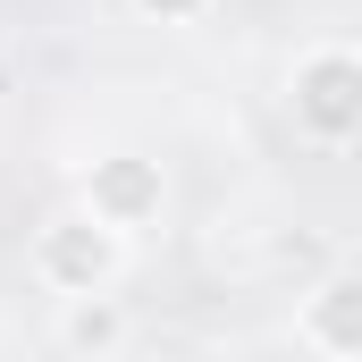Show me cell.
Masks as SVG:
<instances>
[{
  "instance_id": "obj_3",
  "label": "cell",
  "mask_w": 362,
  "mask_h": 362,
  "mask_svg": "<svg viewBox=\"0 0 362 362\" xmlns=\"http://www.w3.org/2000/svg\"><path fill=\"white\" fill-rule=\"evenodd\" d=\"M76 211H93L101 228H118L135 245L169 219V169L144 152H93V160H76Z\"/></svg>"
},
{
  "instance_id": "obj_6",
  "label": "cell",
  "mask_w": 362,
  "mask_h": 362,
  "mask_svg": "<svg viewBox=\"0 0 362 362\" xmlns=\"http://www.w3.org/2000/svg\"><path fill=\"white\" fill-rule=\"evenodd\" d=\"M127 8H135L144 25H202L219 0H127Z\"/></svg>"
},
{
  "instance_id": "obj_5",
  "label": "cell",
  "mask_w": 362,
  "mask_h": 362,
  "mask_svg": "<svg viewBox=\"0 0 362 362\" xmlns=\"http://www.w3.org/2000/svg\"><path fill=\"white\" fill-rule=\"evenodd\" d=\"M127 337H135V320H127V303L110 295V286H93V295H59V320H51V346L59 354H127Z\"/></svg>"
},
{
  "instance_id": "obj_4",
  "label": "cell",
  "mask_w": 362,
  "mask_h": 362,
  "mask_svg": "<svg viewBox=\"0 0 362 362\" xmlns=\"http://www.w3.org/2000/svg\"><path fill=\"white\" fill-rule=\"evenodd\" d=\"M295 346L320 362H354L362 354V270H320L295 303Z\"/></svg>"
},
{
  "instance_id": "obj_2",
  "label": "cell",
  "mask_w": 362,
  "mask_h": 362,
  "mask_svg": "<svg viewBox=\"0 0 362 362\" xmlns=\"http://www.w3.org/2000/svg\"><path fill=\"white\" fill-rule=\"evenodd\" d=\"M127 236L118 228H101L93 211H51L42 228H34V245H25V270H34V286L59 303V295H93V286H118L127 278Z\"/></svg>"
},
{
  "instance_id": "obj_1",
  "label": "cell",
  "mask_w": 362,
  "mask_h": 362,
  "mask_svg": "<svg viewBox=\"0 0 362 362\" xmlns=\"http://www.w3.org/2000/svg\"><path fill=\"white\" fill-rule=\"evenodd\" d=\"M286 118L312 152H354L362 135V51L346 34H320L286 68Z\"/></svg>"
}]
</instances>
